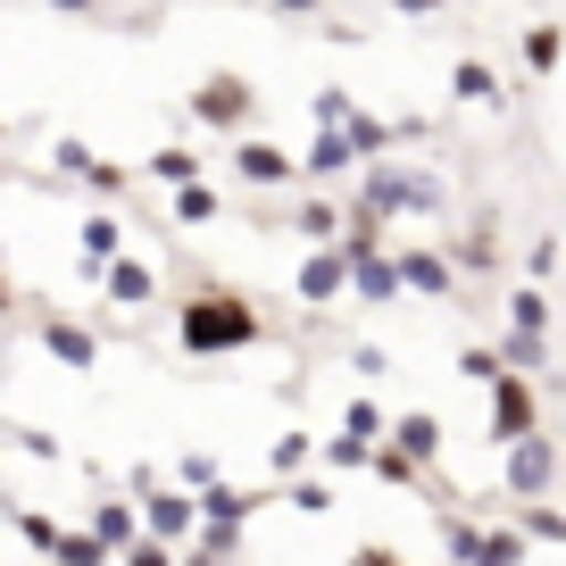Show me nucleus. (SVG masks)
I'll list each match as a JSON object with an SVG mask.
<instances>
[{
    "label": "nucleus",
    "instance_id": "obj_6",
    "mask_svg": "<svg viewBox=\"0 0 566 566\" xmlns=\"http://www.w3.org/2000/svg\"><path fill=\"white\" fill-rule=\"evenodd\" d=\"M242 101H250L242 84H209V92H200V108H209V117H242Z\"/></svg>",
    "mask_w": 566,
    "mask_h": 566
},
{
    "label": "nucleus",
    "instance_id": "obj_9",
    "mask_svg": "<svg viewBox=\"0 0 566 566\" xmlns=\"http://www.w3.org/2000/svg\"><path fill=\"white\" fill-rule=\"evenodd\" d=\"M342 159H350V134H325V142H317V167H325V176H334Z\"/></svg>",
    "mask_w": 566,
    "mask_h": 566
},
{
    "label": "nucleus",
    "instance_id": "obj_1",
    "mask_svg": "<svg viewBox=\"0 0 566 566\" xmlns=\"http://www.w3.org/2000/svg\"><path fill=\"white\" fill-rule=\"evenodd\" d=\"M184 342L192 350H233V342H250V317L233 301H192L184 308Z\"/></svg>",
    "mask_w": 566,
    "mask_h": 566
},
{
    "label": "nucleus",
    "instance_id": "obj_5",
    "mask_svg": "<svg viewBox=\"0 0 566 566\" xmlns=\"http://www.w3.org/2000/svg\"><path fill=\"white\" fill-rule=\"evenodd\" d=\"M242 176H266V184H283V176H292V159H283V150H266V142H242Z\"/></svg>",
    "mask_w": 566,
    "mask_h": 566
},
{
    "label": "nucleus",
    "instance_id": "obj_7",
    "mask_svg": "<svg viewBox=\"0 0 566 566\" xmlns=\"http://www.w3.org/2000/svg\"><path fill=\"white\" fill-rule=\"evenodd\" d=\"M433 442H442V433H433V417H408V424H400V442H391V450H417V459H424Z\"/></svg>",
    "mask_w": 566,
    "mask_h": 566
},
{
    "label": "nucleus",
    "instance_id": "obj_2",
    "mask_svg": "<svg viewBox=\"0 0 566 566\" xmlns=\"http://www.w3.org/2000/svg\"><path fill=\"white\" fill-rule=\"evenodd\" d=\"M509 483H516V492H542V483H549V450H542V442H516Z\"/></svg>",
    "mask_w": 566,
    "mask_h": 566
},
{
    "label": "nucleus",
    "instance_id": "obj_4",
    "mask_svg": "<svg viewBox=\"0 0 566 566\" xmlns=\"http://www.w3.org/2000/svg\"><path fill=\"white\" fill-rule=\"evenodd\" d=\"M342 275H350V266L334 259V250H325V259H308V275H301V292L308 301H325V292H342Z\"/></svg>",
    "mask_w": 566,
    "mask_h": 566
},
{
    "label": "nucleus",
    "instance_id": "obj_3",
    "mask_svg": "<svg viewBox=\"0 0 566 566\" xmlns=\"http://www.w3.org/2000/svg\"><path fill=\"white\" fill-rule=\"evenodd\" d=\"M525 417H533L525 384H516V375H500V433H525Z\"/></svg>",
    "mask_w": 566,
    "mask_h": 566
},
{
    "label": "nucleus",
    "instance_id": "obj_8",
    "mask_svg": "<svg viewBox=\"0 0 566 566\" xmlns=\"http://www.w3.org/2000/svg\"><path fill=\"white\" fill-rule=\"evenodd\" d=\"M108 292H117V301H142V292H150V275H142V266H117V275H108Z\"/></svg>",
    "mask_w": 566,
    "mask_h": 566
}]
</instances>
